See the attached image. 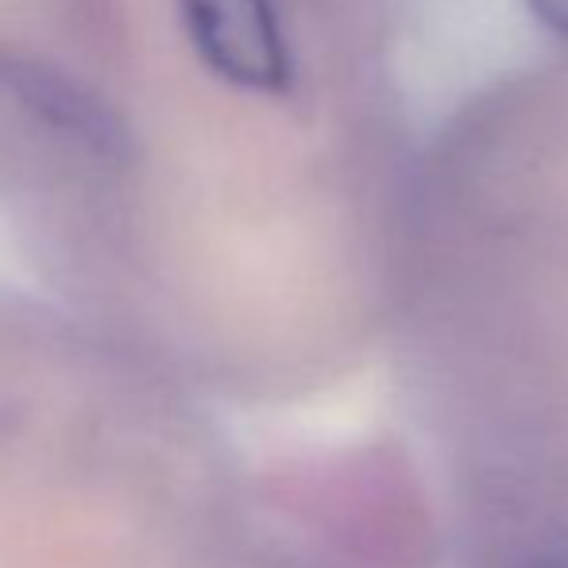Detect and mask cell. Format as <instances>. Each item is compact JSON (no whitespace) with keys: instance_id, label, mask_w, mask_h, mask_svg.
I'll list each match as a JSON object with an SVG mask.
<instances>
[{"instance_id":"cell-1","label":"cell","mask_w":568,"mask_h":568,"mask_svg":"<svg viewBox=\"0 0 568 568\" xmlns=\"http://www.w3.org/2000/svg\"><path fill=\"white\" fill-rule=\"evenodd\" d=\"M190 43L202 62L247 93H283L291 51L271 0H182Z\"/></svg>"},{"instance_id":"cell-2","label":"cell","mask_w":568,"mask_h":568,"mask_svg":"<svg viewBox=\"0 0 568 568\" xmlns=\"http://www.w3.org/2000/svg\"><path fill=\"white\" fill-rule=\"evenodd\" d=\"M16 90H20L23 98H31V105L43 109L51 120L59 116L67 128H74L78 135H85L90 143L109 140V128H113L109 116L101 113L90 98H82L74 85L59 82V78L43 74V70H20V74H16Z\"/></svg>"},{"instance_id":"cell-3","label":"cell","mask_w":568,"mask_h":568,"mask_svg":"<svg viewBox=\"0 0 568 568\" xmlns=\"http://www.w3.org/2000/svg\"><path fill=\"white\" fill-rule=\"evenodd\" d=\"M530 12L557 36H568V0H526Z\"/></svg>"}]
</instances>
